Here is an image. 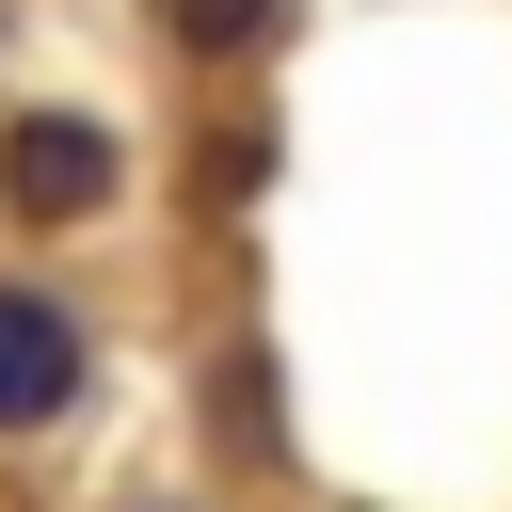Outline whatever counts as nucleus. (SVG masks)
<instances>
[{
  "label": "nucleus",
  "instance_id": "nucleus-1",
  "mask_svg": "<svg viewBox=\"0 0 512 512\" xmlns=\"http://www.w3.org/2000/svg\"><path fill=\"white\" fill-rule=\"evenodd\" d=\"M112 192H128V128H96V112H0V224L64 240Z\"/></svg>",
  "mask_w": 512,
  "mask_h": 512
},
{
  "label": "nucleus",
  "instance_id": "nucleus-2",
  "mask_svg": "<svg viewBox=\"0 0 512 512\" xmlns=\"http://www.w3.org/2000/svg\"><path fill=\"white\" fill-rule=\"evenodd\" d=\"M80 384H96L80 320H64L48 288H16V272H0V432H48V416H64Z\"/></svg>",
  "mask_w": 512,
  "mask_h": 512
},
{
  "label": "nucleus",
  "instance_id": "nucleus-3",
  "mask_svg": "<svg viewBox=\"0 0 512 512\" xmlns=\"http://www.w3.org/2000/svg\"><path fill=\"white\" fill-rule=\"evenodd\" d=\"M160 48L176 64H256V48H288V0H160Z\"/></svg>",
  "mask_w": 512,
  "mask_h": 512
}]
</instances>
